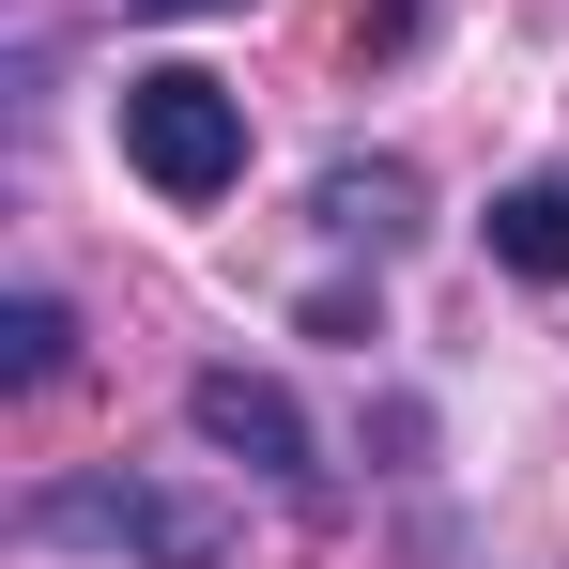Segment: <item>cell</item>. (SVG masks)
<instances>
[{
  "label": "cell",
  "instance_id": "6da1fadb",
  "mask_svg": "<svg viewBox=\"0 0 569 569\" xmlns=\"http://www.w3.org/2000/svg\"><path fill=\"white\" fill-rule=\"evenodd\" d=\"M123 170L154 200H231L247 186V93L200 62H139L123 78Z\"/></svg>",
  "mask_w": 569,
  "mask_h": 569
},
{
  "label": "cell",
  "instance_id": "7a4b0ae2",
  "mask_svg": "<svg viewBox=\"0 0 569 569\" xmlns=\"http://www.w3.org/2000/svg\"><path fill=\"white\" fill-rule=\"evenodd\" d=\"M31 539L47 555H139V569H216L231 555V523L170 492V477H47L31 492Z\"/></svg>",
  "mask_w": 569,
  "mask_h": 569
},
{
  "label": "cell",
  "instance_id": "3957f363",
  "mask_svg": "<svg viewBox=\"0 0 569 569\" xmlns=\"http://www.w3.org/2000/svg\"><path fill=\"white\" fill-rule=\"evenodd\" d=\"M186 416H200V447H231L247 477H278V492H323V447H308L292 385H262V370H200V385H186Z\"/></svg>",
  "mask_w": 569,
  "mask_h": 569
},
{
  "label": "cell",
  "instance_id": "277c9868",
  "mask_svg": "<svg viewBox=\"0 0 569 569\" xmlns=\"http://www.w3.org/2000/svg\"><path fill=\"white\" fill-rule=\"evenodd\" d=\"M492 262L539 278V292H569V170H523V186L492 200Z\"/></svg>",
  "mask_w": 569,
  "mask_h": 569
},
{
  "label": "cell",
  "instance_id": "5b68a950",
  "mask_svg": "<svg viewBox=\"0 0 569 569\" xmlns=\"http://www.w3.org/2000/svg\"><path fill=\"white\" fill-rule=\"evenodd\" d=\"M323 231H339V247H400V231H416V170H355V154H339V170H323Z\"/></svg>",
  "mask_w": 569,
  "mask_h": 569
},
{
  "label": "cell",
  "instance_id": "8992f818",
  "mask_svg": "<svg viewBox=\"0 0 569 569\" xmlns=\"http://www.w3.org/2000/svg\"><path fill=\"white\" fill-rule=\"evenodd\" d=\"M62 355H78V323H62V292H16V308H0V385L31 400V385H62Z\"/></svg>",
  "mask_w": 569,
  "mask_h": 569
},
{
  "label": "cell",
  "instance_id": "52a82bcc",
  "mask_svg": "<svg viewBox=\"0 0 569 569\" xmlns=\"http://www.w3.org/2000/svg\"><path fill=\"white\" fill-rule=\"evenodd\" d=\"M139 16H216V0H139Z\"/></svg>",
  "mask_w": 569,
  "mask_h": 569
}]
</instances>
